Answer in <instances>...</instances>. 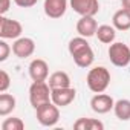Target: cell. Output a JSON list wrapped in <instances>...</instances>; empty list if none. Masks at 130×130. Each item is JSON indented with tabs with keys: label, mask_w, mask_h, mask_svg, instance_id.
<instances>
[{
	"label": "cell",
	"mask_w": 130,
	"mask_h": 130,
	"mask_svg": "<svg viewBox=\"0 0 130 130\" xmlns=\"http://www.w3.org/2000/svg\"><path fill=\"white\" fill-rule=\"evenodd\" d=\"M69 54L71 57L74 58L75 64L78 68H90L92 64H93V60H95V54L89 44V41L86 40V37H75L69 41Z\"/></svg>",
	"instance_id": "6da1fadb"
},
{
	"label": "cell",
	"mask_w": 130,
	"mask_h": 130,
	"mask_svg": "<svg viewBox=\"0 0 130 130\" xmlns=\"http://www.w3.org/2000/svg\"><path fill=\"white\" fill-rule=\"evenodd\" d=\"M86 83L87 87L93 92V93H101L106 92L109 84H110V72L107 68L104 66H95L87 72L86 77Z\"/></svg>",
	"instance_id": "7a4b0ae2"
},
{
	"label": "cell",
	"mask_w": 130,
	"mask_h": 130,
	"mask_svg": "<svg viewBox=\"0 0 130 130\" xmlns=\"http://www.w3.org/2000/svg\"><path fill=\"white\" fill-rule=\"evenodd\" d=\"M51 93H52V89L51 86L47 84V81H32L31 87H29V101H31V106L34 109L52 101L51 100Z\"/></svg>",
	"instance_id": "3957f363"
},
{
	"label": "cell",
	"mask_w": 130,
	"mask_h": 130,
	"mask_svg": "<svg viewBox=\"0 0 130 130\" xmlns=\"http://www.w3.org/2000/svg\"><path fill=\"white\" fill-rule=\"evenodd\" d=\"M35 113H37V121L43 127H54L60 121V107L54 104L52 101L37 107Z\"/></svg>",
	"instance_id": "277c9868"
},
{
	"label": "cell",
	"mask_w": 130,
	"mask_h": 130,
	"mask_svg": "<svg viewBox=\"0 0 130 130\" xmlns=\"http://www.w3.org/2000/svg\"><path fill=\"white\" fill-rule=\"evenodd\" d=\"M109 60L116 68H125L130 64V47L121 41H113L109 46Z\"/></svg>",
	"instance_id": "5b68a950"
},
{
	"label": "cell",
	"mask_w": 130,
	"mask_h": 130,
	"mask_svg": "<svg viewBox=\"0 0 130 130\" xmlns=\"http://www.w3.org/2000/svg\"><path fill=\"white\" fill-rule=\"evenodd\" d=\"M23 26L20 22L8 19L5 15L0 17V37L5 40H17L22 37Z\"/></svg>",
	"instance_id": "8992f818"
},
{
	"label": "cell",
	"mask_w": 130,
	"mask_h": 130,
	"mask_svg": "<svg viewBox=\"0 0 130 130\" xmlns=\"http://www.w3.org/2000/svg\"><path fill=\"white\" fill-rule=\"evenodd\" d=\"M69 5L74 9V12L80 14L81 17H84V15L95 17L100 12L98 0H69Z\"/></svg>",
	"instance_id": "52a82bcc"
},
{
	"label": "cell",
	"mask_w": 130,
	"mask_h": 130,
	"mask_svg": "<svg viewBox=\"0 0 130 130\" xmlns=\"http://www.w3.org/2000/svg\"><path fill=\"white\" fill-rule=\"evenodd\" d=\"M113 106H115V101L110 95L101 92V93H95L90 100V109L98 113V115H104V113H109L110 110H113Z\"/></svg>",
	"instance_id": "ba28073f"
},
{
	"label": "cell",
	"mask_w": 130,
	"mask_h": 130,
	"mask_svg": "<svg viewBox=\"0 0 130 130\" xmlns=\"http://www.w3.org/2000/svg\"><path fill=\"white\" fill-rule=\"evenodd\" d=\"M77 96V90L74 87H60V89H52L51 93V100L54 104H57L58 107H66L71 103H74Z\"/></svg>",
	"instance_id": "9c48e42d"
},
{
	"label": "cell",
	"mask_w": 130,
	"mask_h": 130,
	"mask_svg": "<svg viewBox=\"0 0 130 130\" xmlns=\"http://www.w3.org/2000/svg\"><path fill=\"white\" fill-rule=\"evenodd\" d=\"M29 77L32 81H47L49 78V66L41 58H35L29 63Z\"/></svg>",
	"instance_id": "30bf717a"
},
{
	"label": "cell",
	"mask_w": 130,
	"mask_h": 130,
	"mask_svg": "<svg viewBox=\"0 0 130 130\" xmlns=\"http://www.w3.org/2000/svg\"><path fill=\"white\" fill-rule=\"evenodd\" d=\"M35 52V43L29 37H20L12 44V54L17 58H28Z\"/></svg>",
	"instance_id": "8fae6325"
},
{
	"label": "cell",
	"mask_w": 130,
	"mask_h": 130,
	"mask_svg": "<svg viewBox=\"0 0 130 130\" xmlns=\"http://www.w3.org/2000/svg\"><path fill=\"white\" fill-rule=\"evenodd\" d=\"M43 9L49 19H61L66 14L68 0H44Z\"/></svg>",
	"instance_id": "7c38bea8"
},
{
	"label": "cell",
	"mask_w": 130,
	"mask_h": 130,
	"mask_svg": "<svg viewBox=\"0 0 130 130\" xmlns=\"http://www.w3.org/2000/svg\"><path fill=\"white\" fill-rule=\"evenodd\" d=\"M96 29H98V23H96L95 17L84 15L77 22V32L81 37H86V38L93 37L96 34Z\"/></svg>",
	"instance_id": "4fadbf2b"
},
{
	"label": "cell",
	"mask_w": 130,
	"mask_h": 130,
	"mask_svg": "<svg viewBox=\"0 0 130 130\" xmlns=\"http://www.w3.org/2000/svg\"><path fill=\"white\" fill-rule=\"evenodd\" d=\"M112 23H113L115 29H118V31H128L130 29V11H127L124 8L116 11L112 17Z\"/></svg>",
	"instance_id": "5bb4252c"
},
{
	"label": "cell",
	"mask_w": 130,
	"mask_h": 130,
	"mask_svg": "<svg viewBox=\"0 0 130 130\" xmlns=\"http://www.w3.org/2000/svg\"><path fill=\"white\" fill-rule=\"evenodd\" d=\"M47 84L51 89H60V87H69L71 86V77L64 71H57L47 78Z\"/></svg>",
	"instance_id": "9a60e30c"
},
{
	"label": "cell",
	"mask_w": 130,
	"mask_h": 130,
	"mask_svg": "<svg viewBox=\"0 0 130 130\" xmlns=\"http://www.w3.org/2000/svg\"><path fill=\"white\" fill-rule=\"evenodd\" d=\"M75 130H104V124L96 118H78L74 122Z\"/></svg>",
	"instance_id": "2e32d148"
},
{
	"label": "cell",
	"mask_w": 130,
	"mask_h": 130,
	"mask_svg": "<svg viewBox=\"0 0 130 130\" xmlns=\"http://www.w3.org/2000/svg\"><path fill=\"white\" fill-rule=\"evenodd\" d=\"M95 35L101 43L112 44L116 38V29H115V26H110V25H101V26H98Z\"/></svg>",
	"instance_id": "e0dca14e"
},
{
	"label": "cell",
	"mask_w": 130,
	"mask_h": 130,
	"mask_svg": "<svg viewBox=\"0 0 130 130\" xmlns=\"http://www.w3.org/2000/svg\"><path fill=\"white\" fill-rule=\"evenodd\" d=\"M113 112H115V116L119 121H128L130 119V100L121 98V100L115 101Z\"/></svg>",
	"instance_id": "ac0fdd59"
},
{
	"label": "cell",
	"mask_w": 130,
	"mask_h": 130,
	"mask_svg": "<svg viewBox=\"0 0 130 130\" xmlns=\"http://www.w3.org/2000/svg\"><path fill=\"white\" fill-rule=\"evenodd\" d=\"M15 104H17L15 96H12L11 93L2 92V95H0V116L9 115L15 109Z\"/></svg>",
	"instance_id": "d6986e66"
},
{
	"label": "cell",
	"mask_w": 130,
	"mask_h": 130,
	"mask_svg": "<svg viewBox=\"0 0 130 130\" xmlns=\"http://www.w3.org/2000/svg\"><path fill=\"white\" fill-rule=\"evenodd\" d=\"M25 128V122L20 118H6L2 122V130H23Z\"/></svg>",
	"instance_id": "ffe728a7"
},
{
	"label": "cell",
	"mask_w": 130,
	"mask_h": 130,
	"mask_svg": "<svg viewBox=\"0 0 130 130\" xmlns=\"http://www.w3.org/2000/svg\"><path fill=\"white\" fill-rule=\"evenodd\" d=\"M11 86V77L6 71H0V92H6Z\"/></svg>",
	"instance_id": "44dd1931"
},
{
	"label": "cell",
	"mask_w": 130,
	"mask_h": 130,
	"mask_svg": "<svg viewBox=\"0 0 130 130\" xmlns=\"http://www.w3.org/2000/svg\"><path fill=\"white\" fill-rule=\"evenodd\" d=\"M11 47H9V44L5 41V38H2L0 40V61H6L8 60V57H9V54H11Z\"/></svg>",
	"instance_id": "7402d4cb"
},
{
	"label": "cell",
	"mask_w": 130,
	"mask_h": 130,
	"mask_svg": "<svg viewBox=\"0 0 130 130\" xmlns=\"http://www.w3.org/2000/svg\"><path fill=\"white\" fill-rule=\"evenodd\" d=\"M38 0H14V3L20 8H31L34 5H37Z\"/></svg>",
	"instance_id": "603a6c76"
},
{
	"label": "cell",
	"mask_w": 130,
	"mask_h": 130,
	"mask_svg": "<svg viewBox=\"0 0 130 130\" xmlns=\"http://www.w3.org/2000/svg\"><path fill=\"white\" fill-rule=\"evenodd\" d=\"M9 6H11V0H2V6H0V14L5 15V14L8 12Z\"/></svg>",
	"instance_id": "cb8c5ba5"
},
{
	"label": "cell",
	"mask_w": 130,
	"mask_h": 130,
	"mask_svg": "<svg viewBox=\"0 0 130 130\" xmlns=\"http://www.w3.org/2000/svg\"><path fill=\"white\" fill-rule=\"evenodd\" d=\"M121 5H122V8H124V9L130 11V0H121Z\"/></svg>",
	"instance_id": "d4e9b609"
}]
</instances>
